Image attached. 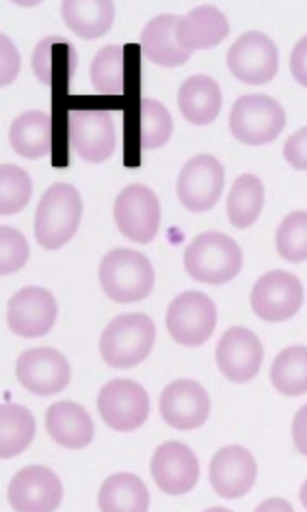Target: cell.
Here are the masks:
<instances>
[{
    "label": "cell",
    "mask_w": 307,
    "mask_h": 512,
    "mask_svg": "<svg viewBox=\"0 0 307 512\" xmlns=\"http://www.w3.org/2000/svg\"><path fill=\"white\" fill-rule=\"evenodd\" d=\"M83 219V199L72 184H52L35 214V238L44 249H61L74 238Z\"/></svg>",
    "instance_id": "cell-1"
},
{
    "label": "cell",
    "mask_w": 307,
    "mask_h": 512,
    "mask_svg": "<svg viewBox=\"0 0 307 512\" xmlns=\"http://www.w3.org/2000/svg\"><path fill=\"white\" fill-rule=\"evenodd\" d=\"M184 268L202 284H228L243 268V251L221 232L199 234L184 251Z\"/></svg>",
    "instance_id": "cell-2"
},
{
    "label": "cell",
    "mask_w": 307,
    "mask_h": 512,
    "mask_svg": "<svg viewBox=\"0 0 307 512\" xmlns=\"http://www.w3.org/2000/svg\"><path fill=\"white\" fill-rule=\"evenodd\" d=\"M154 266L143 253L115 249L100 264V284L111 301L137 303L154 290Z\"/></svg>",
    "instance_id": "cell-3"
},
{
    "label": "cell",
    "mask_w": 307,
    "mask_h": 512,
    "mask_svg": "<svg viewBox=\"0 0 307 512\" xmlns=\"http://www.w3.org/2000/svg\"><path fill=\"white\" fill-rule=\"evenodd\" d=\"M156 340V325L145 314H124L104 329L100 338L102 359L111 368H135L148 359Z\"/></svg>",
    "instance_id": "cell-4"
},
{
    "label": "cell",
    "mask_w": 307,
    "mask_h": 512,
    "mask_svg": "<svg viewBox=\"0 0 307 512\" xmlns=\"http://www.w3.org/2000/svg\"><path fill=\"white\" fill-rule=\"evenodd\" d=\"M286 126L282 104L269 96H243L230 115L232 134L247 145H266L279 137Z\"/></svg>",
    "instance_id": "cell-5"
},
{
    "label": "cell",
    "mask_w": 307,
    "mask_h": 512,
    "mask_svg": "<svg viewBox=\"0 0 307 512\" xmlns=\"http://www.w3.org/2000/svg\"><path fill=\"white\" fill-rule=\"evenodd\" d=\"M217 327V307L202 292H182L167 309V331L182 346H202Z\"/></svg>",
    "instance_id": "cell-6"
},
{
    "label": "cell",
    "mask_w": 307,
    "mask_h": 512,
    "mask_svg": "<svg viewBox=\"0 0 307 512\" xmlns=\"http://www.w3.org/2000/svg\"><path fill=\"white\" fill-rule=\"evenodd\" d=\"M98 411L106 426L119 430V433H130L148 420L150 396L139 383L117 379L100 389Z\"/></svg>",
    "instance_id": "cell-7"
},
{
    "label": "cell",
    "mask_w": 307,
    "mask_h": 512,
    "mask_svg": "<svg viewBox=\"0 0 307 512\" xmlns=\"http://www.w3.org/2000/svg\"><path fill=\"white\" fill-rule=\"evenodd\" d=\"M113 217L128 240L148 245L158 234L160 204L154 191L143 184H130L117 195L113 206Z\"/></svg>",
    "instance_id": "cell-8"
},
{
    "label": "cell",
    "mask_w": 307,
    "mask_h": 512,
    "mask_svg": "<svg viewBox=\"0 0 307 512\" xmlns=\"http://www.w3.org/2000/svg\"><path fill=\"white\" fill-rule=\"evenodd\" d=\"M230 72L245 85L271 83L279 70V52L271 37L251 31L240 35L228 52Z\"/></svg>",
    "instance_id": "cell-9"
},
{
    "label": "cell",
    "mask_w": 307,
    "mask_h": 512,
    "mask_svg": "<svg viewBox=\"0 0 307 512\" xmlns=\"http://www.w3.org/2000/svg\"><path fill=\"white\" fill-rule=\"evenodd\" d=\"M303 305L301 281L286 271L266 273L251 290V307L266 322H284Z\"/></svg>",
    "instance_id": "cell-10"
},
{
    "label": "cell",
    "mask_w": 307,
    "mask_h": 512,
    "mask_svg": "<svg viewBox=\"0 0 307 512\" xmlns=\"http://www.w3.org/2000/svg\"><path fill=\"white\" fill-rule=\"evenodd\" d=\"M225 184L223 165L215 156L202 154L189 160L180 171L178 197L191 212H206L217 204Z\"/></svg>",
    "instance_id": "cell-11"
},
{
    "label": "cell",
    "mask_w": 307,
    "mask_h": 512,
    "mask_svg": "<svg viewBox=\"0 0 307 512\" xmlns=\"http://www.w3.org/2000/svg\"><path fill=\"white\" fill-rule=\"evenodd\" d=\"M70 143L72 150L85 163H104L115 152L117 137L109 111H70Z\"/></svg>",
    "instance_id": "cell-12"
},
{
    "label": "cell",
    "mask_w": 307,
    "mask_h": 512,
    "mask_svg": "<svg viewBox=\"0 0 307 512\" xmlns=\"http://www.w3.org/2000/svg\"><path fill=\"white\" fill-rule=\"evenodd\" d=\"M18 381L35 396H55L70 385V363L59 350L33 348L18 359Z\"/></svg>",
    "instance_id": "cell-13"
},
{
    "label": "cell",
    "mask_w": 307,
    "mask_h": 512,
    "mask_svg": "<svg viewBox=\"0 0 307 512\" xmlns=\"http://www.w3.org/2000/svg\"><path fill=\"white\" fill-rule=\"evenodd\" d=\"M57 301L44 288H24L7 305L9 329L20 338H42L57 322Z\"/></svg>",
    "instance_id": "cell-14"
},
{
    "label": "cell",
    "mask_w": 307,
    "mask_h": 512,
    "mask_svg": "<svg viewBox=\"0 0 307 512\" xmlns=\"http://www.w3.org/2000/svg\"><path fill=\"white\" fill-rule=\"evenodd\" d=\"M63 500V484L55 471L31 465L13 476L9 484V504L20 512L57 510Z\"/></svg>",
    "instance_id": "cell-15"
},
{
    "label": "cell",
    "mask_w": 307,
    "mask_h": 512,
    "mask_svg": "<svg viewBox=\"0 0 307 512\" xmlns=\"http://www.w3.org/2000/svg\"><path fill=\"white\" fill-rule=\"evenodd\" d=\"M264 359V348L258 335L245 329L234 327L223 333L217 346V366L225 379L232 383H249L260 372Z\"/></svg>",
    "instance_id": "cell-16"
},
{
    "label": "cell",
    "mask_w": 307,
    "mask_h": 512,
    "mask_svg": "<svg viewBox=\"0 0 307 512\" xmlns=\"http://www.w3.org/2000/svg\"><path fill=\"white\" fill-rule=\"evenodd\" d=\"M160 415L171 428L195 430L208 420L210 396L197 381H173L160 396Z\"/></svg>",
    "instance_id": "cell-17"
},
{
    "label": "cell",
    "mask_w": 307,
    "mask_h": 512,
    "mask_svg": "<svg viewBox=\"0 0 307 512\" xmlns=\"http://www.w3.org/2000/svg\"><path fill=\"white\" fill-rule=\"evenodd\" d=\"M152 476L158 489L169 495L189 493L199 480V463L191 448L180 441H167L154 452Z\"/></svg>",
    "instance_id": "cell-18"
},
{
    "label": "cell",
    "mask_w": 307,
    "mask_h": 512,
    "mask_svg": "<svg viewBox=\"0 0 307 512\" xmlns=\"http://www.w3.org/2000/svg\"><path fill=\"white\" fill-rule=\"evenodd\" d=\"M258 478V465L253 454L240 446L223 448L210 463V482L223 500H238L251 491Z\"/></svg>",
    "instance_id": "cell-19"
},
{
    "label": "cell",
    "mask_w": 307,
    "mask_h": 512,
    "mask_svg": "<svg viewBox=\"0 0 307 512\" xmlns=\"http://www.w3.org/2000/svg\"><path fill=\"white\" fill-rule=\"evenodd\" d=\"M230 35V22L223 13L212 7L202 5L193 9L189 16L180 18L178 24V42L186 52L206 50L219 46L225 37Z\"/></svg>",
    "instance_id": "cell-20"
},
{
    "label": "cell",
    "mask_w": 307,
    "mask_h": 512,
    "mask_svg": "<svg viewBox=\"0 0 307 512\" xmlns=\"http://www.w3.org/2000/svg\"><path fill=\"white\" fill-rule=\"evenodd\" d=\"M46 430L52 441L68 450L87 448L93 439L91 415L76 402H57L46 411Z\"/></svg>",
    "instance_id": "cell-21"
},
{
    "label": "cell",
    "mask_w": 307,
    "mask_h": 512,
    "mask_svg": "<svg viewBox=\"0 0 307 512\" xmlns=\"http://www.w3.org/2000/svg\"><path fill=\"white\" fill-rule=\"evenodd\" d=\"M178 16H156L148 22L141 35V48L148 61L163 67H178L191 59V52H186L178 42Z\"/></svg>",
    "instance_id": "cell-22"
},
{
    "label": "cell",
    "mask_w": 307,
    "mask_h": 512,
    "mask_svg": "<svg viewBox=\"0 0 307 512\" xmlns=\"http://www.w3.org/2000/svg\"><path fill=\"white\" fill-rule=\"evenodd\" d=\"M31 63L39 83L52 87L59 83H70L76 72L78 57L68 39L61 35H50L37 44Z\"/></svg>",
    "instance_id": "cell-23"
},
{
    "label": "cell",
    "mask_w": 307,
    "mask_h": 512,
    "mask_svg": "<svg viewBox=\"0 0 307 512\" xmlns=\"http://www.w3.org/2000/svg\"><path fill=\"white\" fill-rule=\"evenodd\" d=\"M178 104L189 124L208 126L217 119L221 111V87L210 76H191L180 87Z\"/></svg>",
    "instance_id": "cell-24"
},
{
    "label": "cell",
    "mask_w": 307,
    "mask_h": 512,
    "mask_svg": "<svg viewBox=\"0 0 307 512\" xmlns=\"http://www.w3.org/2000/svg\"><path fill=\"white\" fill-rule=\"evenodd\" d=\"M63 22L83 39H98L111 31L115 5L111 0H65L61 5Z\"/></svg>",
    "instance_id": "cell-25"
},
{
    "label": "cell",
    "mask_w": 307,
    "mask_h": 512,
    "mask_svg": "<svg viewBox=\"0 0 307 512\" xmlns=\"http://www.w3.org/2000/svg\"><path fill=\"white\" fill-rule=\"evenodd\" d=\"M11 147L22 158L39 160L52 152V119L42 111L22 113L9 130Z\"/></svg>",
    "instance_id": "cell-26"
},
{
    "label": "cell",
    "mask_w": 307,
    "mask_h": 512,
    "mask_svg": "<svg viewBox=\"0 0 307 512\" xmlns=\"http://www.w3.org/2000/svg\"><path fill=\"white\" fill-rule=\"evenodd\" d=\"M98 506L104 512H143L150 508V491L135 474H115L102 482Z\"/></svg>",
    "instance_id": "cell-27"
},
{
    "label": "cell",
    "mask_w": 307,
    "mask_h": 512,
    "mask_svg": "<svg viewBox=\"0 0 307 512\" xmlns=\"http://www.w3.org/2000/svg\"><path fill=\"white\" fill-rule=\"evenodd\" d=\"M35 437V417L20 404H3L0 409V456L22 454Z\"/></svg>",
    "instance_id": "cell-28"
},
{
    "label": "cell",
    "mask_w": 307,
    "mask_h": 512,
    "mask_svg": "<svg viewBox=\"0 0 307 512\" xmlns=\"http://www.w3.org/2000/svg\"><path fill=\"white\" fill-rule=\"evenodd\" d=\"M264 206V186L256 175H240L228 197V217L238 229L251 227L258 221Z\"/></svg>",
    "instance_id": "cell-29"
},
{
    "label": "cell",
    "mask_w": 307,
    "mask_h": 512,
    "mask_svg": "<svg viewBox=\"0 0 307 512\" xmlns=\"http://www.w3.org/2000/svg\"><path fill=\"white\" fill-rule=\"evenodd\" d=\"M271 383L284 396L307 394V346H290L275 357Z\"/></svg>",
    "instance_id": "cell-30"
},
{
    "label": "cell",
    "mask_w": 307,
    "mask_h": 512,
    "mask_svg": "<svg viewBox=\"0 0 307 512\" xmlns=\"http://www.w3.org/2000/svg\"><path fill=\"white\" fill-rule=\"evenodd\" d=\"M91 83L102 96H122L126 85L122 46H106L98 52L91 63Z\"/></svg>",
    "instance_id": "cell-31"
},
{
    "label": "cell",
    "mask_w": 307,
    "mask_h": 512,
    "mask_svg": "<svg viewBox=\"0 0 307 512\" xmlns=\"http://www.w3.org/2000/svg\"><path fill=\"white\" fill-rule=\"evenodd\" d=\"M33 195V182L29 173L16 165L0 167V212L16 214L29 206Z\"/></svg>",
    "instance_id": "cell-32"
},
{
    "label": "cell",
    "mask_w": 307,
    "mask_h": 512,
    "mask_svg": "<svg viewBox=\"0 0 307 512\" xmlns=\"http://www.w3.org/2000/svg\"><path fill=\"white\" fill-rule=\"evenodd\" d=\"M173 132L171 113L163 104L152 98L141 100V147L143 150H158L163 147Z\"/></svg>",
    "instance_id": "cell-33"
},
{
    "label": "cell",
    "mask_w": 307,
    "mask_h": 512,
    "mask_svg": "<svg viewBox=\"0 0 307 512\" xmlns=\"http://www.w3.org/2000/svg\"><path fill=\"white\" fill-rule=\"evenodd\" d=\"M277 253L288 262L307 260V212H292L277 229Z\"/></svg>",
    "instance_id": "cell-34"
},
{
    "label": "cell",
    "mask_w": 307,
    "mask_h": 512,
    "mask_svg": "<svg viewBox=\"0 0 307 512\" xmlns=\"http://www.w3.org/2000/svg\"><path fill=\"white\" fill-rule=\"evenodd\" d=\"M29 255V242H26L18 229L7 225L0 227V273L11 275L20 271L26 260H29Z\"/></svg>",
    "instance_id": "cell-35"
},
{
    "label": "cell",
    "mask_w": 307,
    "mask_h": 512,
    "mask_svg": "<svg viewBox=\"0 0 307 512\" xmlns=\"http://www.w3.org/2000/svg\"><path fill=\"white\" fill-rule=\"evenodd\" d=\"M20 52L7 35H0V85L9 87L20 74Z\"/></svg>",
    "instance_id": "cell-36"
},
{
    "label": "cell",
    "mask_w": 307,
    "mask_h": 512,
    "mask_svg": "<svg viewBox=\"0 0 307 512\" xmlns=\"http://www.w3.org/2000/svg\"><path fill=\"white\" fill-rule=\"evenodd\" d=\"M284 156L292 169L307 171V128H301L286 141Z\"/></svg>",
    "instance_id": "cell-37"
},
{
    "label": "cell",
    "mask_w": 307,
    "mask_h": 512,
    "mask_svg": "<svg viewBox=\"0 0 307 512\" xmlns=\"http://www.w3.org/2000/svg\"><path fill=\"white\" fill-rule=\"evenodd\" d=\"M290 72L295 76L297 83L307 89V35L295 46V50H292Z\"/></svg>",
    "instance_id": "cell-38"
},
{
    "label": "cell",
    "mask_w": 307,
    "mask_h": 512,
    "mask_svg": "<svg viewBox=\"0 0 307 512\" xmlns=\"http://www.w3.org/2000/svg\"><path fill=\"white\" fill-rule=\"evenodd\" d=\"M292 439H295V448L307 456V404L295 415L292 422Z\"/></svg>",
    "instance_id": "cell-39"
},
{
    "label": "cell",
    "mask_w": 307,
    "mask_h": 512,
    "mask_svg": "<svg viewBox=\"0 0 307 512\" xmlns=\"http://www.w3.org/2000/svg\"><path fill=\"white\" fill-rule=\"evenodd\" d=\"M301 502H303V506L307 508V480H305V484L301 487Z\"/></svg>",
    "instance_id": "cell-40"
}]
</instances>
